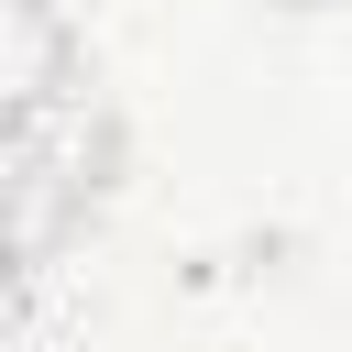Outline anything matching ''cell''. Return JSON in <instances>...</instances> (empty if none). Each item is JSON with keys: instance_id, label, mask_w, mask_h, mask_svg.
I'll return each mask as SVG.
<instances>
[{"instance_id": "2", "label": "cell", "mask_w": 352, "mask_h": 352, "mask_svg": "<svg viewBox=\"0 0 352 352\" xmlns=\"http://www.w3.org/2000/svg\"><path fill=\"white\" fill-rule=\"evenodd\" d=\"M77 77H88V44L55 22V0H0V88H11V110L66 99Z\"/></svg>"}, {"instance_id": "1", "label": "cell", "mask_w": 352, "mask_h": 352, "mask_svg": "<svg viewBox=\"0 0 352 352\" xmlns=\"http://www.w3.org/2000/svg\"><path fill=\"white\" fill-rule=\"evenodd\" d=\"M110 187H121V110L99 99V77L11 110V253H22V275L66 264V242L99 220Z\"/></svg>"}]
</instances>
